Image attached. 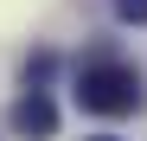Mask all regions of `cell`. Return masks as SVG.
<instances>
[{"label": "cell", "mask_w": 147, "mask_h": 141, "mask_svg": "<svg viewBox=\"0 0 147 141\" xmlns=\"http://www.w3.org/2000/svg\"><path fill=\"white\" fill-rule=\"evenodd\" d=\"M115 19H128V26H147V0H115Z\"/></svg>", "instance_id": "4"}, {"label": "cell", "mask_w": 147, "mask_h": 141, "mask_svg": "<svg viewBox=\"0 0 147 141\" xmlns=\"http://www.w3.org/2000/svg\"><path fill=\"white\" fill-rule=\"evenodd\" d=\"M77 103L90 115H128V109H141V70L121 64V58H109V52L90 58L77 70Z\"/></svg>", "instance_id": "1"}, {"label": "cell", "mask_w": 147, "mask_h": 141, "mask_svg": "<svg viewBox=\"0 0 147 141\" xmlns=\"http://www.w3.org/2000/svg\"><path fill=\"white\" fill-rule=\"evenodd\" d=\"M13 128L26 135V141H45V135H58V103L45 96V90H26V96L13 103Z\"/></svg>", "instance_id": "2"}, {"label": "cell", "mask_w": 147, "mask_h": 141, "mask_svg": "<svg viewBox=\"0 0 147 141\" xmlns=\"http://www.w3.org/2000/svg\"><path fill=\"white\" fill-rule=\"evenodd\" d=\"M96 141H115V135H96Z\"/></svg>", "instance_id": "5"}, {"label": "cell", "mask_w": 147, "mask_h": 141, "mask_svg": "<svg viewBox=\"0 0 147 141\" xmlns=\"http://www.w3.org/2000/svg\"><path fill=\"white\" fill-rule=\"evenodd\" d=\"M51 70H58V58H51V52H38V58L26 64V90H38V83H51Z\"/></svg>", "instance_id": "3"}]
</instances>
